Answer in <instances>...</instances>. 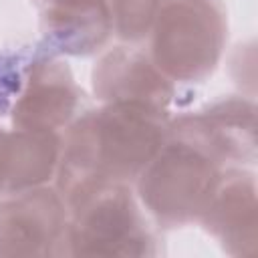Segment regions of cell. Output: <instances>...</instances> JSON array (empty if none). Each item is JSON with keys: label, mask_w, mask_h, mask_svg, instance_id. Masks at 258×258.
Segmentation results:
<instances>
[{"label": "cell", "mask_w": 258, "mask_h": 258, "mask_svg": "<svg viewBox=\"0 0 258 258\" xmlns=\"http://www.w3.org/2000/svg\"><path fill=\"white\" fill-rule=\"evenodd\" d=\"M169 147L157 159L155 169L143 179V200L165 220H179L204 212L214 194V167L196 151Z\"/></svg>", "instance_id": "6da1fadb"}, {"label": "cell", "mask_w": 258, "mask_h": 258, "mask_svg": "<svg viewBox=\"0 0 258 258\" xmlns=\"http://www.w3.org/2000/svg\"><path fill=\"white\" fill-rule=\"evenodd\" d=\"M157 0H131L127 6L119 12V20H123V34L125 36H139L143 26H147V20L155 8Z\"/></svg>", "instance_id": "5b68a950"}, {"label": "cell", "mask_w": 258, "mask_h": 258, "mask_svg": "<svg viewBox=\"0 0 258 258\" xmlns=\"http://www.w3.org/2000/svg\"><path fill=\"white\" fill-rule=\"evenodd\" d=\"M58 226V206L50 196L24 198L18 204L6 206L0 214V252H40L46 240L52 242Z\"/></svg>", "instance_id": "277c9868"}, {"label": "cell", "mask_w": 258, "mask_h": 258, "mask_svg": "<svg viewBox=\"0 0 258 258\" xmlns=\"http://www.w3.org/2000/svg\"><path fill=\"white\" fill-rule=\"evenodd\" d=\"M220 40V16L206 0H181L159 20L155 52L173 75H198L212 67Z\"/></svg>", "instance_id": "7a4b0ae2"}, {"label": "cell", "mask_w": 258, "mask_h": 258, "mask_svg": "<svg viewBox=\"0 0 258 258\" xmlns=\"http://www.w3.org/2000/svg\"><path fill=\"white\" fill-rule=\"evenodd\" d=\"M139 218L125 191H107L97 204L83 212L75 228L73 244L89 254H143V232Z\"/></svg>", "instance_id": "3957f363"}]
</instances>
